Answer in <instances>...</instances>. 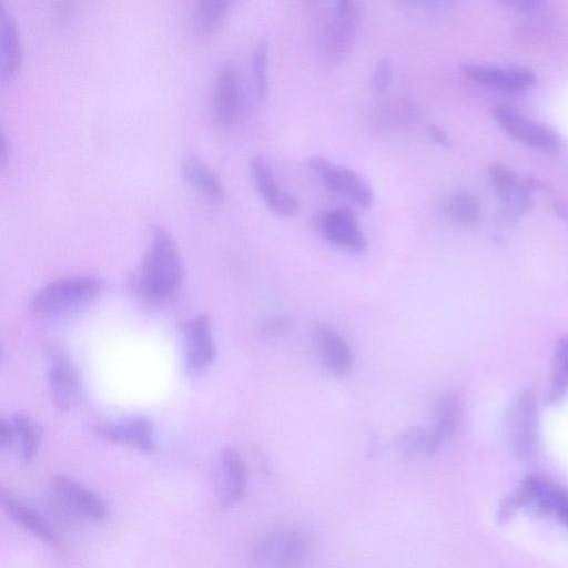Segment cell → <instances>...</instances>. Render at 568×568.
<instances>
[{
  "mask_svg": "<svg viewBox=\"0 0 568 568\" xmlns=\"http://www.w3.org/2000/svg\"><path fill=\"white\" fill-rule=\"evenodd\" d=\"M183 274V261L173 236L166 229L155 227L141 265L130 280L131 287L141 297L159 302L176 292Z\"/></svg>",
  "mask_w": 568,
  "mask_h": 568,
  "instance_id": "cell-1",
  "label": "cell"
},
{
  "mask_svg": "<svg viewBox=\"0 0 568 568\" xmlns=\"http://www.w3.org/2000/svg\"><path fill=\"white\" fill-rule=\"evenodd\" d=\"M102 283L92 276H71L48 283L31 300L32 310L55 316L77 311L97 298Z\"/></svg>",
  "mask_w": 568,
  "mask_h": 568,
  "instance_id": "cell-2",
  "label": "cell"
},
{
  "mask_svg": "<svg viewBox=\"0 0 568 568\" xmlns=\"http://www.w3.org/2000/svg\"><path fill=\"white\" fill-rule=\"evenodd\" d=\"M493 116L506 134L532 150L554 155L565 149V141L557 131L511 105H495Z\"/></svg>",
  "mask_w": 568,
  "mask_h": 568,
  "instance_id": "cell-3",
  "label": "cell"
},
{
  "mask_svg": "<svg viewBox=\"0 0 568 568\" xmlns=\"http://www.w3.org/2000/svg\"><path fill=\"white\" fill-rule=\"evenodd\" d=\"M308 550L305 532L295 527H278L254 544L250 559L255 566L297 567L306 559Z\"/></svg>",
  "mask_w": 568,
  "mask_h": 568,
  "instance_id": "cell-4",
  "label": "cell"
},
{
  "mask_svg": "<svg viewBox=\"0 0 568 568\" xmlns=\"http://www.w3.org/2000/svg\"><path fill=\"white\" fill-rule=\"evenodd\" d=\"M48 388L50 397L58 409L68 412L81 398V384L78 372L65 349L55 343L47 348Z\"/></svg>",
  "mask_w": 568,
  "mask_h": 568,
  "instance_id": "cell-5",
  "label": "cell"
},
{
  "mask_svg": "<svg viewBox=\"0 0 568 568\" xmlns=\"http://www.w3.org/2000/svg\"><path fill=\"white\" fill-rule=\"evenodd\" d=\"M185 365L193 374L202 373L215 361L217 351L212 335V321L207 314H199L183 323Z\"/></svg>",
  "mask_w": 568,
  "mask_h": 568,
  "instance_id": "cell-6",
  "label": "cell"
},
{
  "mask_svg": "<svg viewBox=\"0 0 568 568\" xmlns=\"http://www.w3.org/2000/svg\"><path fill=\"white\" fill-rule=\"evenodd\" d=\"M90 432L103 440L128 445L143 453H152L156 448L153 424L144 416L120 422H97L90 425Z\"/></svg>",
  "mask_w": 568,
  "mask_h": 568,
  "instance_id": "cell-7",
  "label": "cell"
},
{
  "mask_svg": "<svg viewBox=\"0 0 568 568\" xmlns=\"http://www.w3.org/2000/svg\"><path fill=\"white\" fill-rule=\"evenodd\" d=\"M308 166L322 176L329 189L346 194L363 207L372 206L374 191L369 182L359 173L344 166H337L318 155L308 159Z\"/></svg>",
  "mask_w": 568,
  "mask_h": 568,
  "instance_id": "cell-8",
  "label": "cell"
},
{
  "mask_svg": "<svg viewBox=\"0 0 568 568\" xmlns=\"http://www.w3.org/2000/svg\"><path fill=\"white\" fill-rule=\"evenodd\" d=\"M460 70L471 81L503 93H523L537 82L536 74L524 68L467 63Z\"/></svg>",
  "mask_w": 568,
  "mask_h": 568,
  "instance_id": "cell-9",
  "label": "cell"
},
{
  "mask_svg": "<svg viewBox=\"0 0 568 568\" xmlns=\"http://www.w3.org/2000/svg\"><path fill=\"white\" fill-rule=\"evenodd\" d=\"M51 487L73 513L91 521H103L110 515L106 501L94 490L65 475H55Z\"/></svg>",
  "mask_w": 568,
  "mask_h": 568,
  "instance_id": "cell-10",
  "label": "cell"
},
{
  "mask_svg": "<svg viewBox=\"0 0 568 568\" xmlns=\"http://www.w3.org/2000/svg\"><path fill=\"white\" fill-rule=\"evenodd\" d=\"M240 104V78L236 67L222 63L215 74L212 88L210 111L214 123L230 126L236 119Z\"/></svg>",
  "mask_w": 568,
  "mask_h": 568,
  "instance_id": "cell-11",
  "label": "cell"
},
{
  "mask_svg": "<svg viewBox=\"0 0 568 568\" xmlns=\"http://www.w3.org/2000/svg\"><path fill=\"white\" fill-rule=\"evenodd\" d=\"M488 179L498 194L503 209L510 217L520 216L532 205L530 186L507 165L496 162L488 166Z\"/></svg>",
  "mask_w": 568,
  "mask_h": 568,
  "instance_id": "cell-12",
  "label": "cell"
},
{
  "mask_svg": "<svg viewBox=\"0 0 568 568\" xmlns=\"http://www.w3.org/2000/svg\"><path fill=\"white\" fill-rule=\"evenodd\" d=\"M320 227L325 239L335 245L356 253L367 250V240L355 213L348 207L339 206L323 213Z\"/></svg>",
  "mask_w": 568,
  "mask_h": 568,
  "instance_id": "cell-13",
  "label": "cell"
},
{
  "mask_svg": "<svg viewBox=\"0 0 568 568\" xmlns=\"http://www.w3.org/2000/svg\"><path fill=\"white\" fill-rule=\"evenodd\" d=\"M509 445L518 457L530 456L536 446V403L530 392H525L514 404L508 423Z\"/></svg>",
  "mask_w": 568,
  "mask_h": 568,
  "instance_id": "cell-14",
  "label": "cell"
},
{
  "mask_svg": "<svg viewBox=\"0 0 568 568\" xmlns=\"http://www.w3.org/2000/svg\"><path fill=\"white\" fill-rule=\"evenodd\" d=\"M216 495L223 508L234 505L246 485V467L237 450L226 447L221 450L216 467Z\"/></svg>",
  "mask_w": 568,
  "mask_h": 568,
  "instance_id": "cell-15",
  "label": "cell"
},
{
  "mask_svg": "<svg viewBox=\"0 0 568 568\" xmlns=\"http://www.w3.org/2000/svg\"><path fill=\"white\" fill-rule=\"evenodd\" d=\"M313 339L323 364L333 375L343 377L352 371V349L335 328L318 324L314 328Z\"/></svg>",
  "mask_w": 568,
  "mask_h": 568,
  "instance_id": "cell-16",
  "label": "cell"
},
{
  "mask_svg": "<svg viewBox=\"0 0 568 568\" xmlns=\"http://www.w3.org/2000/svg\"><path fill=\"white\" fill-rule=\"evenodd\" d=\"M251 170L257 192L268 207L280 216H295L300 209L298 201L278 187L267 162L263 158L255 156L251 162Z\"/></svg>",
  "mask_w": 568,
  "mask_h": 568,
  "instance_id": "cell-17",
  "label": "cell"
},
{
  "mask_svg": "<svg viewBox=\"0 0 568 568\" xmlns=\"http://www.w3.org/2000/svg\"><path fill=\"white\" fill-rule=\"evenodd\" d=\"M0 499L2 509L18 526L51 547L61 546L55 532L37 510L6 489H1Z\"/></svg>",
  "mask_w": 568,
  "mask_h": 568,
  "instance_id": "cell-18",
  "label": "cell"
},
{
  "mask_svg": "<svg viewBox=\"0 0 568 568\" xmlns=\"http://www.w3.org/2000/svg\"><path fill=\"white\" fill-rule=\"evenodd\" d=\"M0 26V78L3 82H9L21 69L23 51L16 19L4 6Z\"/></svg>",
  "mask_w": 568,
  "mask_h": 568,
  "instance_id": "cell-19",
  "label": "cell"
},
{
  "mask_svg": "<svg viewBox=\"0 0 568 568\" xmlns=\"http://www.w3.org/2000/svg\"><path fill=\"white\" fill-rule=\"evenodd\" d=\"M462 406L455 394H445L438 398L434 408V420L427 432V455L435 454L454 434L459 419Z\"/></svg>",
  "mask_w": 568,
  "mask_h": 568,
  "instance_id": "cell-20",
  "label": "cell"
},
{
  "mask_svg": "<svg viewBox=\"0 0 568 568\" xmlns=\"http://www.w3.org/2000/svg\"><path fill=\"white\" fill-rule=\"evenodd\" d=\"M185 180L203 196L214 203L224 200V187L214 171L196 155H185L181 163Z\"/></svg>",
  "mask_w": 568,
  "mask_h": 568,
  "instance_id": "cell-21",
  "label": "cell"
},
{
  "mask_svg": "<svg viewBox=\"0 0 568 568\" xmlns=\"http://www.w3.org/2000/svg\"><path fill=\"white\" fill-rule=\"evenodd\" d=\"M357 29V16L353 9L338 13L326 39V54L332 61L343 60L349 52Z\"/></svg>",
  "mask_w": 568,
  "mask_h": 568,
  "instance_id": "cell-22",
  "label": "cell"
},
{
  "mask_svg": "<svg viewBox=\"0 0 568 568\" xmlns=\"http://www.w3.org/2000/svg\"><path fill=\"white\" fill-rule=\"evenodd\" d=\"M236 0H196L193 22L200 36L214 34Z\"/></svg>",
  "mask_w": 568,
  "mask_h": 568,
  "instance_id": "cell-23",
  "label": "cell"
},
{
  "mask_svg": "<svg viewBox=\"0 0 568 568\" xmlns=\"http://www.w3.org/2000/svg\"><path fill=\"white\" fill-rule=\"evenodd\" d=\"M11 424L20 444L22 462L29 463L37 455L42 439L40 425L28 414L17 412L11 417Z\"/></svg>",
  "mask_w": 568,
  "mask_h": 568,
  "instance_id": "cell-24",
  "label": "cell"
},
{
  "mask_svg": "<svg viewBox=\"0 0 568 568\" xmlns=\"http://www.w3.org/2000/svg\"><path fill=\"white\" fill-rule=\"evenodd\" d=\"M444 210L452 221L463 225L478 223L483 213L479 199L468 191H460L449 196Z\"/></svg>",
  "mask_w": 568,
  "mask_h": 568,
  "instance_id": "cell-25",
  "label": "cell"
},
{
  "mask_svg": "<svg viewBox=\"0 0 568 568\" xmlns=\"http://www.w3.org/2000/svg\"><path fill=\"white\" fill-rule=\"evenodd\" d=\"M568 388V337L559 341L552 361L550 398H559Z\"/></svg>",
  "mask_w": 568,
  "mask_h": 568,
  "instance_id": "cell-26",
  "label": "cell"
},
{
  "mask_svg": "<svg viewBox=\"0 0 568 568\" xmlns=\"http://www.w3.org/2000/svg\"><path fill=\"white\" fill-rule=\"evenodd\" d=\"M252 69L256 85V93L258 99H264L267 93V70H268V43L266 40H261L252 57Z\"/></svg>",
  "mask_w": 568,
  "mask_h": 568,
  "instance_id": "cell-27",
  "label": "cell"
},
{
  "mask_svg": "<svg viewBox=\"0 0 568 568\" xmlns=\"http://www.w3.org/2000/svg\"><path fill=\"white\" fill-rule=\"evenodd\" d=\"M400 454L404 458L427 455V432L420 427L406 430L398 439Z\"/></svg>",
  "mask_w": 568,
  "mask_h": 568,
  "instance_id": "cell-28",
  "label": "cell"
},
{
  "mask_svg": "<svg viewBox=\"0 0 568 568\" xmlns=\"http://www.w3.org/2000/svg\"><path fill=\"white\" fill-rule=\"evenodd\" d=\"M393 82V64L387 59L379 60L373 70L372 87L378 92H386Z\"/></svg>",
  "mask_w": 568,
  "mask_h": 568,
  "instance_id": "cell-29",
  "label": "cell"
},
{
  "mask_svg": "<svg viewBox=\"0 0 568 568\" xmlns=\"http://www.w3.org/2000/svg\"><path fill=\"white\" fill-rule=\"evenodd\" d=\"M549 496L548 513H555L568 528V491L554 485Z\"/></svg>",
  "mask_w": 568,
  "mask_h": 568,
  "instance_id": "cell-30",
  "label": "cell"
},
{
  "mask_svg": "<svg viewBox=\"0 0 568 568\" xmlns=\"http://www.w3.org/2000/svg\"><path fill=\"white\" fill-rule=\"evenodd\" d=\"M291 326V318L287 315H275L270 317L263 325V335L275 339L285 334Z\"/></svg>",
  "mask_w": 568,
  "mask_h": 568,
  "instance_id": "cell-31",
  "label": "cell"
},
{
  "mask_svg": "<svg viewBox=\"0 0 568 568\" xmlns=\"http://www.w3.org/2000/svg\"><path fill=\"white\" fill-rule=\"evenodd\" d=\"M514 10L527 11L538 7L542 0H498Z\"/></svg>",
  "mask_w": 568,
  "mask_h": 568,
  "instance_id": "cell-32",
  "label": "cell"
},
{
  "mask_svg": "<svg viewBox=\"0 0 568 568\" xmlns=\"http://www.w3.org/2000/svg\"><path fill=\"white\" fill-rule=\"evenodd\" d=\"M14 440V432L11 422L4 419L0 423V445L1 448L9 447Z\"/></svg>",
  "mask_w": 568,
  "mask_h": 568,
  "instance_id": "cell-33",
  "label": "cell"
},
{
  "mask_svg": "<svg viewBox=\"0 0 568 568\" xmlns=\"http://www.w3.org/2000/svg\"><path fill=\"white\" fill-rule=\"evenodd\" d=\"M429 134L432 139L443 145V146H449L452 144L450 138L448 134L439 126L437 125H430L429 128Z\"/></svg>",
  "mask_w": 568,
  "mask_h": 568,
  "instance_id": "cell-34",
  "label": "cell"
},
{
  "mask_svg": "<svg viewBox=\"0 0 568 568\" xmlns=\"http://www.w3.org/2000/svg\"><path fill=\"white\" fill-rule=\"evenodd\" d=\"M556 214L568 223V202L556 200L552 203Z\"/></svg>",
  "mask_w": 568,
  "mask_h": 568,
  "instance_id": "cell-35",
  "label": "cell"
},
{
  "mask_svg": "<svg viewBox=\"0 0 568 568\" xmlns=\"http://www.w3.org/2000/svg\"><path fill=\"white\" fill-rule=\"evenodd\" d=\"M439 0H395V3L399 7L416 6L422 3H429Z\"/></svg>",
  "mask_w": 568,
  "mask_h": 568,
  "instance_id": "cell-36",
  "label": "cell"
},
{
  "mask_svg": "<svg viewBox=\"0 0 568 568\" xmlns=\"http://www.w3.org/2000/svg\"><path fill=\"white\" fill-rule=\"evenodd\" d=\"M352 1L353 0H338L337 7H338V13L347 12L352 9Z\"/></svg>",
  "mask_w": 568,
  "mask_h": 568,
  "instance_id": "cell-37",
  "label": "cell"
},
{
  "mask_svg": "<svg viewBox=\"0 0 568 568\" xmlns=\"http://www.w3.org/2000/svg\"><path fill=\"white\" fill-rule=\"evenodd\" d=\"M7 148H8V144L6 141V136L2 135V141H1V163H2V165L6 162V158L8 155Z\"/></svg>",
  "mask_w": 568,
  "mask_h": 568,
  "instance_id": "cell-38",
  "label": "cell"
}]
</instances>
